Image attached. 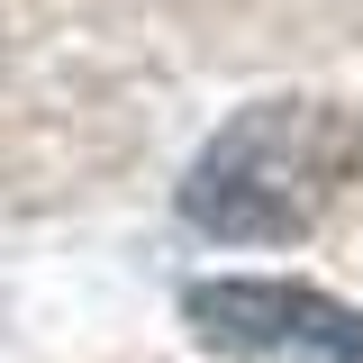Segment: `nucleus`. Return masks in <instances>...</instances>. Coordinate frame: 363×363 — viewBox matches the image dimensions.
I'll use <instances>...</instances> for the list:
<instances>
[{
    "label": "nucleus",
    "instance_id": "f03ea898",
    "mask_svg": "<svg viewBox=\"0 0 363 363\" xmlns=\"http://www.w3.org/2000/svg\"><path fill=\"white\" fill-rule=\"evenodd\" d=\"M182 318L200 345L218 354H255V363H363V309L327 300L318 281H191Z\"/></svg>",
    "mask_w": 363,
    "mask_h": 363
},
{
    "label": "nucleus",
    "instance_id": "f257e3e1",
    "mask_svg": "<svg viewBox=\"0 0 363 363\" xmlns=\"http://www.w3.org/2000/svg\"><path fill=\"white\" fill-rule=\"evenodd\" d=\"M363 173V128L336 100H255L182 173V218L218 245L309 236Z\"/></svg>",
    "mask_w": 363,
    "mask_h": 363
}]
</instances>
